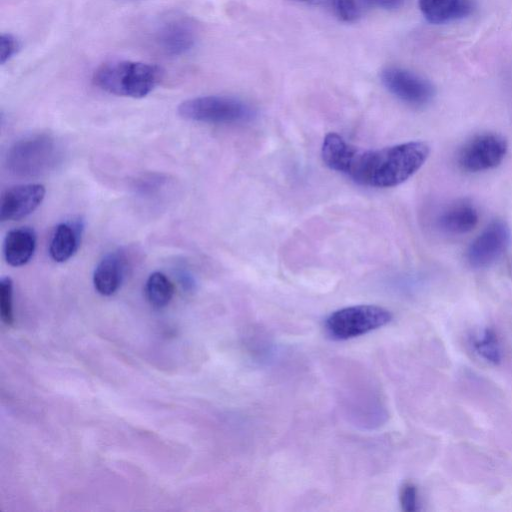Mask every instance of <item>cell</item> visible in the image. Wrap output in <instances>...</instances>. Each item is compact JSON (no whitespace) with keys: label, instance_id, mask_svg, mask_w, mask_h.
I'll return each mask as SVG.
<instances>
[{"label":"cell","instance_id":"obj_1","mask_svg":"<svg viewBox=\"0 0 512 512\" xmlns=\"http://www.w3.org/2000/svg\"><path fill=\"white\" fill-rule=\"evenodd\" d=\"M429 152V146L422 141L363 150L337 133H328L321 148L326 166L373 188H391L405 182L423 166Z\"/></svg>","mask_w":512,"mask_h":512},{"label":"cell","instance_id":"obj_2","mask_svg":"<svg viewBox=\"0 0 512 512\" xmlns=\"http://www.w3.org/2000/svg\"><path fill=\"white\" fill-rule=\"evenodd\" d=\"M161 67L142 61L113 60L99 65L92 81L99 89L116 96L143 98L161 82Z\"/></svg>","mask_w":512,"mask_h":512},{"label":"cell","instance_id":"obj_3","mask_svg":"<svg viewBox=\"0 0 512 512\" xmlns=\"http://www.w3.org/2000/svg\"><path fill=\"white\" fill-rule=\"evenodd\" d=\"M61 157L58 142L49 134L27 136L15 142L6 156L8 170L19 177H37L52 170Z\"/></svg>","mask_w":512,"mask_h":512},{"label":"cell","instance_id":"obj_4","mask_svg":"<svg viewBox=\"0 0 512 512\" xmlns=\"http://www.w3.org/2000/svg\"><path fill=\"white\" fill-rule=\"evenodd\" d=\"M178 114L187 120L209 124H235L251 120L255 110L245 101L221 95L187 99L178 106Z\"/></svg>","mask_w":512,"mask_h":512},{"label":"cell","instance_id":"obj_5","mask_svg":"<svg viewBox=\"0 0 512 512\" xmlns=\"http://www.w3.org/2000/svg\"><path fill=\"white\" fill-rule=\"evenodd\" d=\"M389 310L376 305H356L331 313L325 320L327 334L335 340H347L388 324Z\"/></svg>","mask_w":512,"mask_h":512},{"label":"cell","instance_id":"obj_6","mask_svg":"<svg viewBox=\"0 0 512 512\" xmlns=\"http://www.w3.org/2000/svg\"><path fill=\"white\" fill-rule=\"evenodd\" d=\"M507 150V140L502 135L493 132L477 134L460 148L457 163L463 171L484 172L497 167Z\"/></svg>","mask_w":512,"mask_h":512},{"label":"cell","instance_id":"obj_7","mask_svg":"<svg viewBox=\"0 0 512 512\" xmlns=\"http://www.w3.org/2000/svg\"><path fill=\"white\" fill-rule=\"evenodd\" d=\"M381 81L392 95L413 107L426 106L435 96V87L428 79L402 67H386Z\"/></svg>","mask_w":512,"mask_h":512},{"label":"cell","instance_id":"obj_8","mask_svg":"<svg viewBox=\"0 0 512 512\" xmlns=\"http://www.w3.org/2000/svg\"><path fill=\"white\" fill-rule=\"evenodd\" d=\"M198 29L187 16L174 14L163 18L152 32L156 48L168 56H181L195 46Z\"/></svg>","mask_w":512,"mask_h":512},{"label":"cell","instance_id":"obj_9","mask_svg":"<svg viewBox=\"0 0 512 512\" xmlns=\"http://www.w3.org/2000/svg\"><path fill=\"white\" fill-rule=\"evenodd\" d=\"M511 238L505 221L494 220L471 242L466 259L473 268H485L497 261L507 249Z\"/></svg>","mask_w":512,"mask_h":512},{"label":"cell","instance_id":"obj_10","mask_svg":"<svg viewBox=\"0 0 512 512\" xmlns=\"http://www.w3.org/2000/svg\"><path fill=\"white\" fill-rule=\"evenodd\" d=\"M45 193V187L39 183L21 184L7 189L1 196V221H18L27 217L40 206Z\"/></svg>","mask_w":512,"mask_h":512},{"label":"cell","instance_id":"obj_11","mask_svg":"<svg viewBox=\"0 0 512 512\" xmlns=\"http://www.w3.org/2000/svg\"><path fill=\"white\" fill-rule=\"evenodd\" d=\"M129 264L130 257L126 250L119 248L107 253L94 269L96 291L103 296L113 295L120 288Z\"/></svg>","mask_w":512,"mask_h":512},{"label":"cell","instance_id":"obj_12","mask_svg":"<svg viewBox=\"0 0 512 512\" xmlns=\"http://www.w3.org/2000/svg\"><path fill=\"white\" fill-rule=\"evenodd\" d=\"M479 212L469 200L458 199L445 206L437 216L438 228L450 235H462L478 224Z\"/></svg>","mask_w":512,"mask_h":512},{"label":"cell","instance_id":"obj_13","mask_svg":"<svg viewBox=\"0 0 512 512\" xmlns=\"http://www.w3.org/2000/svg\"><path fill=\"white\" fill-rule=\"evenodd\" d=\"M84 225L81 220L60 222L51 235L49 254L53 261L63 263L78 250Z\"/></svg>","mask_w":512,"mask_h":512},{"label":"cell","instance_id":"obj_14","mask_svg":"<svg viewBox=\"0 0 512 512\" xmlns=\"http://www.w3.org/2000/svg\"><path fill=\"white\" fill-rule=\"evenodd\" d=\"M424 18L432 24H446L469 16L473 0H418Z\"/></svg>","mask_w":512,"mask_h":512},{"label":"cell","instance_id":"obj_15","mask_svg":"<svg viewBox=\"0 0 512 512\" xmlns=\"http://www.w3.org/2000/svg\"><path fill=\"white\" fill-rule=\"evenodd\" d=\"M36 248V233L30 227L10 230L4 239L3 254L6 262L13 267L25 265L33 257Z\"/></svg>","mask_w":512,"mask_h":512},{"label":"cell","instance_id":"obj_16","mask_svg":"<svg viewBox=\"0 0 512 512\" xmlns=\"http://www.w3.org/2000/svg\"><path fill=\"white\" fill-rule=\"evenodd\" d=\"M174 286L162 272L156 271L149 275L145 284L147 301L154 308L165 307L172 299Z\"/></svg>","mask_w":512,"mask_h":512},{"label":"cell","instance_id":"obj_17","mask_svg":"<svg viewBox=\"0 0 512 512\" xmlns=\"http://www.w3.org/2000/svg\"><path fill=\"white\" fill-rule=\"evenodd\" d=\"M474 351L486 362L499 364L502 360V350L495 332L485 328L471 340Z\"/></svg>","mask_w":512,"mask_h":512},{"label":"cell","instance_id":"obj_18","mask_svg":"<svg viewBox=\"0 0 512 512\" xmlns=\"http://www.w3.org/2000/svg\"><path fill=\"white\" fill-rule=\"evenodd\" d=\"M168 185V178L163 174H147L142 176L136 181V193L146 199L158 198L157 195L161 193Z\"/></svg>","mask_w":512,"mask_h":512},{"label":"cell","instance_id":"obj_19","mask_svg":"<svg viewBox=\"0 0 512 512\" xmlns=\"http://www.w3.org/2000/svg\"><path fill=\"white\" fill-rule=\"evenodd\" d=\"M12 295V279L8 276L2 277L0 280V315L2 321L8 326H11L14 322Z\"/></svg>","mask_w":512,"mask_h":512},{"label":"cell","instance_id":"obj_20","mask_svg":"<svg viewBox=\"0 0 512 512\" xmlns=\"http://www.w3.org/2000/svg\"><path fill=\"white\" fill-rule=\"evenodd\" d=\"M330 8L339 19L345 22L356 21L362 12L359 0H332Z\"/></svg>","mask_w":512,"mask_h":512},{"label":"cell","instance_id":"obj_21","mask_svg":"<svg viewBox=\"0 0 512 512\" xmlns=\"http://www.w3.org/2000/svg\"><path fill=\"white\" fill-rule=\"evenodd\" d=\"M20 49L19 40L10 33H4L0 37V63L4 65L17 54Z\"/></svg>","mask_w":512,"mask_h":512},{"label":"cell","instance_id":"obj_22","mask_svg":"<svg viewBox=\"0 0 512 512\" xmlns=\"http://www.w3.org/2000/svg\"><path fill=\"white\" fill-rule=\"evenodd\" d=\"M417 496V488L413 483L407 482L403 484L399 496L402 509L406 512L416 511L418 504Z\"/></svg>","mask_w":512,"mask_h":512},{"label":"cell","instance_id":"obj_23","mask_svg":"<svg viewBox=\"0 0 512 512\" xmlns=\"http://www.w3.org/2000/svg\"><path fill=\"white\" fill-rule=\"evenodd\" d=\"M361 5L380 8V9H395L399 7L404 0H359Z\"/></svg>","mask_w":512,"mask_h":512},{"label":"cell","instance_id":"obj_24","mask_svg":"<svg viewBox=\"0 0 512 512\" xmlns=\"http://www.w3.org/2000/svg\"><path fill=\"white\" fill-rule=\"evenodd\" d=\"M298 3L308 4V5H322V6H331L332 0H291Z\"/></svg>","mask_w":512,"mask_h":512},{"label":"cell","instance_id":"obj_25","mask_svg":"<svg viewBox=\"0 0 512 512\" xmlns=\"http://www.w3.org/2000/svg\"><path fill=\"white\" fill-rule=\"evenodd\" d=\"M511 269H512V267H511Z\"/></svg>","mask_w":512,"mask_h":512}]
</instances>
